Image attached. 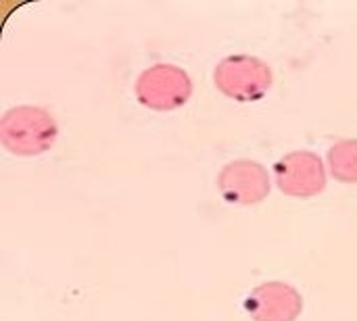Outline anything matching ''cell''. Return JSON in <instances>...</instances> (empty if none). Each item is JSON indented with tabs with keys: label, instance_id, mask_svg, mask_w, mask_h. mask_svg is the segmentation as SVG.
Masks as SVG:
<instances>
[{
	"label": "cell",
	"instance_id": "cell-1",
	"mask_svg": "<svg viewBox=\"0 0 357 321\" xmlns=\"http://www.w3.org/2000/svg\"><path fill=\"white\" fill-rule=\"evenodd\" d=\"M59 125L54 117L31 104L8 109L0 119V144L17 157H38L54 146Z\"/></svg>",
	"mask_w": 357,
	"mask_h": 321
},
{
	"label": "cell",
	"instance_id": "cell-2",
	"mask_svg": "<svg viewBox=\"0 0 357 321\" xmlns=\"http://www.w3.org/2000/svg\"><path fill=\"white\" fill-rule=\"evenodd\" d=\"M213 81L228 98L236 102H255L268 94L274 77L266 61L251 54H230L215 65Z\"/></svg>",
	"mask_w": 357,
	"mask_h": 321
},
{
	"label": "cell",
	"instance_id": "cell-3",
	"mask_svg": "<svg viewBox=\"0 0 357 321\" xmlns=\"http://www.w3.org/2000/svg\"><path fill=\"white\" fill-rule=\"evenodd\" d=\"M136 98L151 111H176L192 96V79L178 65H153L144 69L134 86Z\"/></svg>",
	"mask_w": 357,
	"mask_h": 321
},
{
	"label": "cell",
	"instance_id": "cell-4",
	"mask_svg": "<svg viewBox=\"0 0 357 321\" xmlns=\"http://www.w3.org/2000/svg\"><path fill=\"white\" fill-rule=\"evenodd\" d=\"M274 184L295 198H312L326 188V167L312 150H293L276 161Z\"/></svg>",
	"mask_w": 357,
	"mask_h": 321
},
{
	"label": "cell",
	"instance_id": "cell-5",
	"mask_svg": "<svg viewBox=\"0 0 357 321\" xmlns=\"http://www.w3.org/2000/svg\"><path fill=\"white\" fill-rule=\"evenodd\" d=\"M270 188L272 182L268 169L251 159H236L218 175V190L230 205H257L270 194Z\"/></svg>",
	"mask_w": 357,
	"mask_h": 321
},
{
	"label": "cell",
	"instance_id": "cell-6",
	"mask_svg": "<svg viewBox=\"0 0 357 321\" xmlns=\"http://www.w3.org/2000/svg\"><path fill=\"white\" fill-rule=\"evenodd\" d=\"M253 321H295L303 311L301 292L287 282H266L245 299Z\"/></svg>",
	"mask_w": 357,
	"mask_h": 321
},
{
	"label": "cell",
	"instance_id": "cell-7",
	"mask_svg": "<svg viewBox=\"0 0 357 321\" xmlns=\"http://www.w3.org/2000/svg\"><path fill=\"white\" fill-rule=\"evenodd\" d=\"M331 175L343 184H357V140H341L328 150Z\"/></svg>",
	"mask_w": 357,
	"mask_h": 321
}]
</instances>
